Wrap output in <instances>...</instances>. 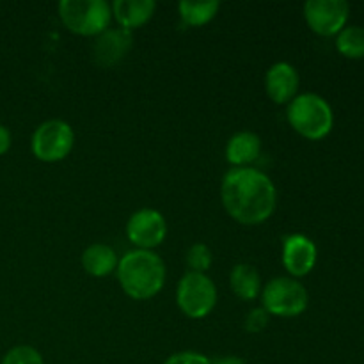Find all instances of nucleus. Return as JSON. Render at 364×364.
I'll return each mask as SVG.
<instances>
[{
    "instance_id": "nucleus-11",
    "label": "nucleus",
    "mask_w": 364,
    "mask_h": 364,
    "mask_svg": "<svg viewBox=\"0 0 364 364\" xmlns=\"http://www.w3.org/2000/svg\"><path fill=\"white\" fill-rule=\"evenodd\" d=\"M134 45V34L123 27L107 28L100 36H96V41L92 45V57L95 63L103 68H110L119 64Z\"/></svg>"
},
{
    "instance_id": "nucleus-13",
    "label": "nucleus",
    "mask_w": 364,
    "mask_h": 364,
    "mask_svg": "<svg viewBox=\"0 0 364 364\" xmlns=\"http://www.w3.org/2000/svg\"><path fill=\"white\" fill-rule=\"evenodd\" d=\"M112 16L119 23V27L127 31L142 27L153 18L156 4L153 0H116L110 6Z\"/></svg>"
},
{
    "instance_id": "nucleus-8",
    "label": "nucleus",
    "mask_w": 364,
    "mask_h": 364,
    "mask_svg": "<svg viewBox=\"0 0 364 364\" xmlns=\"http://www.w3.org/2000/svg\"><path fill=\"white\" fill-rule=\"evenodd\" d=\"M350 6L347 0H308L304 4V20L315 34L331 38L347 27Z\"/></svg>"
},
{
    "instance_id": "nucleus-14",
    "label": "nucleus",
    "mask_w": 364,
    "mask_h": 364,
    "mask_svg": "<svg viewBox=\"0 0 364 364\" xmlns=\"http://www.w3.org/2000/svg\"><path fill=\"white\" fill-rule=\"evenodd\" d=\"M262 153V139L252 132H238L228 141L224 155L233 167H249Z\"/></svg>"
},
{
    "instance_id": "nucleus-15",
    "label": "nucleus",
    "mask_w": 364,
    "mask_h": 364,
    "mask_svg": "<svg viewBox=\"0 0 364 364\" xmlns=\"http://www.w3.org/2000/svg\"><path fill=\"white\" fill-rule=\"evenodd\" d=\"M80 262L89 276L107 277L112 272H116L119 258H117V252L110 245L96 242V244L85 247V251L82 252Z\"/></svg>"
},
{
    "instance_id": "nucleus-3",
    "label": "nucleus",
    "mask_w": 364,
    "mask_h": 364,
    "mask_svg": "<svg viewBox=\"0 0 364 364\" xmlns=\"http://www.w3.org/2000/svg\"><path fill=\"white\" fill-rule=\"evenodd\" d=\"M290 127L309 141L327 137L334 127V112L329 102L316 92L297 95L287 109Z\"/></svg>"
},
{
    "instance_id": "nucleus-5",
    "label": "nucleus",
    "mask_w": 364,
    "mask_h": 364,
    "mask_svg": "<svg viewBox=\"0 0 364 364\" xmlns=\"http://www.w3.org/2000/svg\"><path fill=\"white\" fill-rule=\"evenodd\" d=\"M262 308L270 316L295 318L308 309L309 294L301 281L290 276L274 277L262 288Z\"/></svg>"
},
{
    "instance_id": "nucleus-23",
    "label": "nucleus",
    "mask_w": 364,
    "mask_h": 364,
    "mask_svg": "<svg viewBox=\"0 0 364 364\" xmlns=\"http://www.w3.org/2000/svg\"><path fill=\"white\" fill-rule=\"evenodd\" d=\"M11 142H13V137H11L9 128L0 123V155H6L9 151Z\"/></svg>"
},
{
    "instance_id": "nucleus-22",
    "label": "nucleus",
    "mask_w": 364,
    "mask_h": 364,
    "mask_svg": "<svg viewBox=\"0 0 364 364\" xmlns=\"http://www.w3.org/2000/svg\"><path fill=\"white\" fill-rule=\"evenodd\" d=\"M164 364H212V361L205 354H201V352L183 350L167 358Z\"/></svg>"
},
{
    "instance_id": "nucleus-18",
    "label": "nucleus",
    "mask_w": 364,
    "mask_h": 364,
    "mask_svg": "<svg viewBox=\"0 0 364 364\" xmlns=\"http://www.w3.org/2000/svg\"><path fill=\"white\" fill-rule=\"evenodd\" d=\"M336 48L347 59H363L364 57V27L347 25L336 36Z\"/></svg>"
},
{
    "instance_id": "nucleus-24",
    "label": "nucleus",
    "mask_w": 364,
    "mask_h": 364,
    "mask_svg": "<svg viewBox=\"0 0 364 364\" xmlns=\"http://www.w3.org/2000/svg\"><path fill=\"white\" fill-rule=\"evenodd\" d=\"M212 364H247L238 355H226V358H220L217 361H212Z\"/></svg>"
},
{
    "instance_id": "nucleus-1",
    "label": "nucleus",
    "mask_w": 364,
    "mask_h": 364,
    "mask_svg": "<svg viewBox=\"0 0 364 364\" xmlns=\"http://www.w3.org/2000/svg\"><path fill=\"white\" fill-rule=\"evenodd\" d=\"M220 201L231 219L256 226L272 217L277 206L274 181L255 167H231L220 181Z\"/></svg>"
},
{
    "instance_id": "nucleus-4",
    "label": "nucleus",
    "mask_w": 364,
    "mask_h": 364,
    "mask_svg": "<svg viewBox=\"0 0 364 364\" xmlns=\"http://www.w3.org/2000/svg\"><path fill=\"white\" fill-rule=\"evenodd\" d=\"M59 16L70 32L85 38H96L110 27L112 9L105 0H63Z\"/></svg>"
},
{
    "instance_id": "nucleus-6",
    "label": "nucleus",
    "mask_w": 364,
    "mask_h": 364,
    "mask_svg": "<svg viewBox=\"0 0 364 364\" xmlns=\"http://www.w3.org/2000/svg\"><path fill=\"white\" fill-rule=\"evenodd\" d=\"M176 304L192 320L206 318L217 304V287L201 272H185L176 287Z\"/></svg>"
},
{
    "instance_id": "nucleus-9",
    "label": "nucleus",
    "mask_w": 364,
    "mask_h": 364,
    "mask_svg": "<svg viewBox=\"0 0 364 364\" xmlns=\"http://www.w3.org/2000/svg\"><path fill=\"white\" fill-rule=\"evenodd\" d=\"M127 237L135 249L153 251L162 245L167 237V220L159 210L141 208L130 215L127 223Z\"/></svg>"
},
{
    "instance_id": "nucleus-17",
    "label": "nucleus",
    "mask_w": 364,
    "mask_h": 364,
    "mask_svg": "<svg viewBox=\"0 0 364 364\" xmlns=\"http://www.w3.org/2000/svg\"><path fill=\"white\" fill-rule=\"evenodd\" d=\"M220 9V2L217 0H206V2H192V0H183L178 4V13H180L181 21L187 27H203L210 23L217 16Z\"/></svg>"
},
{
    "instance_id": "nucleus-16",
    "label": "nucleus",
    "mask_w": 364,
    "mask_h": 364,
    "mask_svg": "<svg viewBox=\"0 0 364 364\" xmlns=\"http://www.w3.org/2000/svg\"><path fill=\"white\" fill-rule=\"evenodd\" d=\"M230 287L242 301H255L262 295V276L256 267L249 263H238L231 269Z\"/></svg>"
},
{
    "instance_id": "nucleus-2",
    "label": "nucleus",
    "mask_w": 364,
    "mask_h": 364,
    "mask_svg": "<svg viewBox=\"0 0 364 364\" xmlns=\"http://www.w3.org/2000/svg\"><path fill=\"white\" fill-rule=\"evenodd\" d=\"M116 274L123 291L134 301H148L159 295L167 277L164 259L155 251L142 249L128 251L119 258Z\"/></svg>"
},
{
    "instance_id": "nucleus-19",
    "label": "nucleus",
    "mask_w": 364,
    "mask_h": 364,
    "mask_svg": "<svg viewBox=\"0 0 364 364\" xmlns=\"http://www.w3.org/2000/svg\"><path fill=\"white\" fill-rule=\"evenodd\" d=\"M185 259H187V267L191 272L206 274V270H208L213 263V255L212 251H210L208 245L203 244V242H198V244H192L191 247H188Z\"/></svg>"
},
{
    "instance_id": "nucleus-21",
    "label": "nucleus",
    "mask_w": 364,
    "mask_h": 364,
    "mask_svg": "<svg viewBox=\"0 0 364 364\" xmlns=\"http://www.w3.org/2000/svg\"><path fill=\"white\" fill-rule=\"evenodd\" d=\"M269 318L270 315L263 308L251 309V311L247 313V316H245V322H244L245 331L252 334L262 333V331L269 326Z\"/></svg>"
},
{
    "instance_id": "nucleus-7",
    "label": "nucleus",
    "mask_w": 364,
    "mask_h": 364,
    "mask_svg": "<svg viewBox=\"0 0 364 364\" xmlns=\"http://www.w3.org/2000/svg\"><path fill=\"white\" fill-rule=\"evenodd\" d=\"M75 146V132L63 119H48L39 124L31 139L32 155L46 164L60 162Z\"/></svg>"
},
{
    "instance_id": "nucleus-12",
    "label": "nucleus",
    "mask_w": 364,
    "mask_h": 364,
    "mask_svg": "<svg viewBox=\"0 0 364 364\" xmlns=\"http://www.w3.org/2000/svg\"><path fill=\"white\" fill-rule=\"evenodd\" d=\"M299 84H301V78H299L297 68L283 60L272 64L265 75V91L277 105L290 103L297 96Z\"/></svg>"
},
{
    "instance_id": "nucleus-10",
    "label": "nucleus",
    "mask_w": 364,
    "mask_h": 364,
    "mask_svg": "<svg viewBox=\"0 0 364 364\" xmlns=\"http://www.w3.org/2000/svg\"><path fill=\"white\" fill-rule=\"evenodd\" d=\"M316 256H318V251H316L315 242L306 235L291 233L283 238L281 259L287 272L294 279L308 276L315 269Z\"/></svg>"
},
{
    "instance_id": "nucleus-20",
    "label": "nucleus",
    "mask_w": 364,
    "mask_h": 364,
    "mask_svg": "<svg viewBox=\"0 0 364 364\" xmlns=\"http://www.w3.org/2000/svg\"><path fill=\"white\" fill-rule=\"evenodd\" d=\"M0 364H45L43 355L31 345H16L4 355Z\"/></svg>"
}]
</instances>
